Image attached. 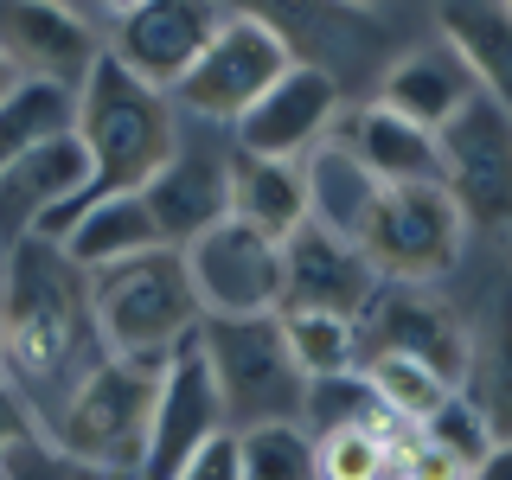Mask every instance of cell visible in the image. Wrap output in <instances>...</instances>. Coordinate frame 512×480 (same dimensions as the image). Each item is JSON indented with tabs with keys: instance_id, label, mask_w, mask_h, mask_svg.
I'll return each instance as SVG.
<instances>
[{
	"instance_id": "1",
	"label": "cell",
	"mask_w": 512,
	"mask_h": 480,
	"mask_svg": "<svg viewBox=\"0 0 512 480\" xmlns=\"http://www.w3.org/2000/svg\"><path fill=\"white\" fill-rule=\"evenodd\" d=\"M71 135H77V148L90 160V186H84V199L71 205L64 231H71L77 212H90L96 199H128V192H141L173 160V148H180V135H173V103L160 90L135 84V77H128L122 64H109V58H96L90 77L77 84Z\"/></svg>"
},
{
	"instance_id": "2",
	"label": "cell",
	"mask_w": 512,
	"mask_h": 480,
	"mask_svg": "<svg viewBox=\"0 0 512 480\" xmlns=\"http://www.w3.org/2000/svg\"><path fill=\"white\" fill-rule=\"evenodd\" d=\"M84 295H90V314H96L109 359H122V365L160 372V359L199 333V301L186 288L180 250H148L116 269H96V276H84Z\"/></svg>"
},
{
	"instance_id": "3",
	"label": "cell",
	"mask_w": 512,
	"mask_h": 480,
	"mask_svg": "<svg viewBox=\"0 0 512 480\" xmlns=\"http://www.w3.org/2000/svg\"><path fill=\"white\" fill-rule=\"evenodd\" d=\"M77 308H84V276L64 263L58 244L20 237L7 244V276H0V340H7V372L26 384H45L64 372L77 346Z\"/></svg>"
},
{
	"instance_id": "4",
	"label": "cell",
	"mask_w": 512,
	"mask_h": 480,
	"mask_svg": "<svg viewBox=\"0 0 512 480\" xmlns=\"http://www.w3.org/2000/svg\"><path fill=\"white\" fill-rule=\"evenodd\" d=\"M199 352H205V372H212L224 429L244 436V429L263 423H301L308 410V378L301 365L288 359L276 314L263 320H199Z\"/></svg>"
},
{
	"instance_id": "5",
	"label": "cell",
	"mask_w": 512,
	"mask_h": 480,
	"mask_svg": "<svg viewBox=\"0 0 512 480\" xmlns=\"http://www.w3.org/2000/svg\"><path fill=\"white\" fill-rule=\"evenodd\" d=\"M295 64V52H288L282 26L263 20V13H244V7H224L218 32L205 39V52L192 58V71L173 84L167 103H186L192 116L205 122H244L250 103L263 96L276 77Z\"/></svg>"
},
{
	"instance_id": "6",
	"label": "cell",
	"mask_w": 512,
	"mask_h": 480,
	"mask_svg": "<svg viewBox=\"0 0 512 480\" xmlns=\"http://www.w3.org/2000/svg\"><path fill=\"white\" fill-rule=\"evenodd\" d=\"M352 250L372 263L378 282L423 288V282H436L461 263L468 224H461V212L448 205L442 186H384Z\"/></svg>"
},
{
	"instance_id": "7",
	"label": "cell",
	"mask_w": 512,
	"mask_h": 480,
	"mask_svg": "<svg viewBox=\"0 0 512 480\" xmlns=\"http://www.w3.org/2000/svg\"><path fill=\"white\" fill-rule=\"evenodd\" d=\"M148 404H154V372L148 365L103 359L71 404L58 416V448L90 474H135L141 468V436H148Z\"/></svg>"
},
{
	"instance_id": "8",
	"label": "cell",
	"mask_w": 512,
	"mask_h": 480,
	"mask_svg": "<svg viewBox=\"0 0 512 480\" xmlns=\"http://www.w3.org/2000/svg\"><path fill=\"white\" fill-rule=\"evenodd\" d=\"M436 160H442V192L461 212L468 231H506L512 218V122L506 103L474 90L461 116L436 128Z\"/></svg>"
},
{
	"instance_id": "9",
	"label": "cell",
	"mask_w": 512,
	"mask_h": 480,
	"mask_svg": "<svg viewBox=\"0 0 512 480\" xmlns=\"http://www.w3.org/2000/svg\"><path fill=\"white\" fill-rule=\"evenodd\" d=\"M186 288L199 301V320H263L282 308V250L256 237L250 224L218 218L180 250Z\"/></svg>"
},
{
	"instance_id": "10",
	"label": "cell",
	"mask_w": 512,
	"mask_h": 480,
	"mask_svg": "<svg viewBox=\"0 0 512 480\" xmlns=\"http://www.w3.org/2000/svg\"><path fill=\"white\" fill-rule=\"evenodd\" d=\"M212 436H231V429H224V410H218L199 340H186L154 372V404H148V436H141L135 480H173Z\"/></svg>"
},
{
	"instance_id": "11",
	"label": "cell",
	"mask_w": 512,
	"mask_h": 480,
	"mask_svg": "<svg viewBox=\"0 0 512 480\" xmlns=\"http://www.w3.org/2000/svg\"><path fill=\"white\" fill-rule=\"evenodd\" d=\"M352 346H359V359L429 365L442 384L468 378V333H461V320L448 314L442 301H429L423 288L378 282V295L365 301L359 320H352Z\"/></svg>"
},
{
	"instance_id": "12",
	"label": "cell",
	"mask_w": 512,
	"mask_h": 480,
	"mask_svg": "<svg viewBox=\"0 0 512 480\" xmlns=\"http://www.w3.org/2000/svg\"><path fill=\"white\" fill-rule=\"evenodd\" d=\"M224 7H199V0H141V7L109 13V64H122L135 84L173 96V84L192 71L205 39L218 32Z\"/></svg>"
},
{
	"instance_id": "13",
	"label": "cell",
	"mask_w": 512,
	"mask_h": 480,
	"mask_svg": "<svg viewBox=\"0 0 512 480\" xmlns=\"http://www.w3.org/2000/svg\"><path fill=\"white\" fill-rule=\"evenodd\" d=\"M333 116H340V84L320 64H288L237 122V154L301 167L320 141H333Z\"/></svg>"
},
{
	"instance_id": "14",
	"label": "cell",
	"mask_w": 512,
	"mask_h": 480,
	"mask_svg": "<svg viewBox=\"0 0 512 480\" xmlns=\"http://www.w3.org/2000/svg\"><path fill=\"white\" fill-rule=\"evenodd\" d=\"M103 58L90 13L52 7V0H13L0 7V64L26 84H58L77 90L90 77V64Z\"/></svg>"
},
{
	"instance_id": "15",
	"label": "cell",
	"mask_w": 512,
	"mask_h": 480,
	"mask_svg": "<svg viewBox=\"0 0 512 480\" xmlns=\"http://www.w3.org/2000/svg\"><path fill=\"white\" fill-rule=\"evenodd\" d=\"M84 186H90V160L77 148V135H58L45 148L20 154L13 167H0V244H20V237L58 244Z\"/></svg>"
},
{
	"instance_id": "16",
	"label": "cell",
	"mask_w": 512,
	"mask_h": 480,
	"mask_svg": "<svg viewBox=\"0 0 512 480\" xmlns=\"http://www.w3.org/2000/svg\"><path fill=\"white\" fill-rule=\"evenodd\" d=\"M282 308L276 314H327L359 320L365 301L378 295V276L346 237H327L320 224H295L282 237Z\"/></svg>"
},
{
	"instance_id": "17",
	"label": "cell",
	"mask_w": 512,
	"mask_h": 480,
	"mask_svg": "<svg viewBox=\"0 0 512 480\" xmlns=\"http://www.w3.org/2000/svg\"><path fill=\"white\" fill-rule=\"evenodd\" d=\"M135 199H141V212L154 218L160 244H167V250H186L199 231H212V224L224 218V154L173 148V160L135 192Z\"/></svg>"
},
{
	"instance_id": "18",
	"label": "cell",
	"mask_w": 512,
	"mask_h": 480,
	"mask_svg": "<svg viewBox=\"0 0 512 480\" xmlns=\"http://www.w3.org/2000/svg\"><path fill=\"white\" fill-rule=\"evenodd\" d=\"M468 96H474V77L436 45V52H410V58H397L391 71H384L378 109L397 116V122H410V128H423V135H436V128H448L461 116Z\"/></svg>"
},
{
	"instance_id": "19",
	"label": "cell",
	"mask_w": 512,
	"mask_h": 480,
	"mask_svg": "<svg viewBox=\"0 0 512 480\" xmlns=\"http://www.w3.org/2000/svg\"><path fill=\"white\" fill-rule=\"evenodd\" d=\"M224 218H237V224H250L256 237L282 244L295 224H308L301 167H282V160H250V154H224Z\"/></svg>"
},
{
	"instance_id": "20",
	"label": "cell",
	"mask_w": 512,
	"mask_h": 480,
	"mask_svg": "<svg viewBox=\"0 0 512 480\" xmlns=\"http://www.w3.org/2000/svg\"><path fill=\"white\" fill-rule=\"evenodd\" d=\"M340 148L372 173L378 186H436L442 180V160H436V135L423 128L384 116V109H359L346 128H340Z\"/></svg>"
},
{
	"instance_id": "21",
	"label": "cell",
	"mask_w": 512,
	"mask_h": 480,
	"mask_svg": "<svg viewBox=\"0 0 512 480\" xmlns=\"http://www.w3.org/2000/svg\"><path fill=\"white\" fill-rule=\"evenodd\" d=\"M378 192H384V186L340 148V141H320V148L301 160V199H308V224H320L327 237L359 244V231H365V218H372Z\"/></svg>"
},
{
	"instance_id": "22",
	"label": "cell",
	"mask_w": 512,
	"mask_h": 480,
	"mask_svg": "<svg viewBox=\"0 0 512 480\" xmlns=\"http://www.w3.org/2000/svg\"><path fill=\"white\" fill-rule=\"evenodd\" d=\"M58 250L77 276H96V269H116L128 256H148V250H167V244H160L154 218L141 212V199L128 192V199H96L90 212H77V224L58 237Z\"/></svg>"
},
{
	"instance_id": "23",
	"label": "cell",
	"mask_w": 512,
	"mask_h": 480,
	"mask_svg": "<svg viewBox=\"0 0 512 480\" xmlns=\"http://www.w3.org/2000/svg\"><path fill=\"white\" fill-rule=\"evenodd\" d=\"M442 52L474 77V90H487L493 103H506L512 84V7H442Z\"/></svg>"
},
{
	"instance_id": "24",
	"label": "cell",
	"mask_w": 512,
	"mask_h": 480,
	"mask_svg": "<svg viewBox=\"0 0 512 480\" xmlns=\"http://www.w3.org/2000/svg\"><path fill=\"white\" fill-rule=\"evenodd\" d=\"M404 429L384 410L359 416V423H340L327 436H314V480H391L397 455H404Z\"/></svg>"
},
{
	"instance_id": "25",
	"label": "cell",
	"mask_w": 512,
	"mask_h": 480,
	"mask_svg": "<svg viewBox=\"0 0 512 480\" xmlns=\"http://www.w3.org/2000/svg\"><path fill=\"white\" fill-rule=\"evenodd\" d=\"M77 122V90H58V84H13L0 96V167H13L20 154L45 148V141L71 135Z\"/></svg>"
},
{
	"instance_id": "26",
	"label": "cell",
	"mask_w": 512,
	"mask_h": 480,
	"mask_svg": "<svg viewBox=\"0 0 512 480\" xmlns=\"http://www.w3.org/2000/svg\"><path fill=\"white\" fill-rule=\"evenodd\" d=\"M359 384L391 423H429L455 397V384H442L429 365H410V359H359Z\"/></svg>"
},
{
	"instance_id": "27",
	"label": "cell",
	"mask_w": 512,
	"mask_h": 480,
	"mask_svg": "<svg viewBox=\"0 0 512 480\" xmlns=\"http://www.w3.org/2000/svg\"><path fill=\"white\" fill-rule=\"evenodd\" d=\"M288 359L301 365V378H352L359 372V346H352V320H327V314H276Z\"/></svg>"
},
{
	"instance_id": "28",
	"label": "cell",
	"mask_w": 512,
	"mask_h": 480,
	"mask_svg": "<svg viewBox=\"0 0 512 480\" xmlns=\"http://www.w3.org/2000/svg\"><path fill=\"white\" fill-rule=\"evenodd\" d=\"M237 442V480H314V436L301 423H263Z\"/></svg>"
},
{
	"instance_id": "29",
	"label": "cell",
	"mask_w": 512,
	"mask_h": 480,
	"mask_svg": "<svg viewBox=\"0 0 512 480\" xmlns=\"http://www.w3.org/2000/svg\"><path fill=\"white\" fill-rule=\"evenodd\" d=\"M416 429H423V442L436 448L442 461H455L461 474H468L474 461L487 455V448H500V436H493V429H487V416H480V410H474V404H468V397H461V391L448 397V404H442L436 416H429V423H416Z\"/></svg>"
},
{
	"instance_id": "30",
	"label": "cell",
	"mask_w": 512,
	"mask_h": 480,
	"mask_svg": "<svg viewBox=\"0 0 512 480\" xmlns=\"http://www.w3.org/2000/svg\"><path fill=\"white\" fill-rule=\"evenodd\" d=\"M173 480H237V442L231 436H212Z\"/></svg>"
},
{
	"instance_id": "31",
	"label": "cell",
	"mask_w": 512,
	"mask_h": 480,
	"mask_svg": "<svg viewBox=\"0 0 512 480\" xmlns=\"http://www.w3.org/2000/svg\"><path fill=\"white\" fill-rule=\"evenodd\" d=\"M20 442H32V416H26L20 397L0 384V455H7V448H20Z\"/></svg>"
},
{
	"instance_id": "32",
	"label": "cell",
	"mask_w": 512,
	"mask_h": 480,
	"mask_svg": "<svg viewBox=\"0 0 512 480\" xmlns=\"http://www.w3.org/2000/svg\"><path fill=\"white\" fill-rule=\"evenodd\" d=\"M461 480H512V448H506V442H500V448H487V455H480Z\"/></svg>"
},
{
	"instance_id": "33",
	"label": "cell",
	"mask_w": 512,
	"mask_h": 480,
	"mask_svg": "<svg viewBox=\"0 0 512 480\" xmlns=\"http://www.w3.org/2000/svg\"><path fill=\"white\" fill-rule=\"evenodd\" d=\"M13 84H20V77H13V71H7V64H0V96H7Z\"/></svg>"
},
{
	"instance_id": "34",
	"label": "cell",
	"mask_w": 512,
	"mask_h": 480,
	"mask_svg": "<svg viewBox=\"0 0 512 480\" xmlns=\"http://www.w3.org/2000/svg\"><path fill=\"white\" fill-rule=\"evenodd\" d=\"M52 480H58V468H52ZM77 480H122V474H90V468H84V474H77Z\"/></svg>"
},
{
	"instance_id": "35",
	"label": "cell",
	"mask_w": 512,
	"mask_h": 480,
	"mask_svg": "<svg viewBox=\"0 0 512 480\" xmlns=\"http://www.w3.org/2000/svg\"><path fill=\"white\" fill-rule=\"evenodd\" d=\"M0 276H7V244H0Z\"/></svg>"
},
{
	"instance_id": "36",
	"label": "cell",
	"mask_w": 512,
	"mask_h": 480,
	"mask_svg": "<svg viewBox=\"0 0 512 480\" xmlns=\"http://www.w3.org/2000/svg\"><path fill=\"white\" fill-rule=\"evenodd\" d=\"M0 365H7V340H0Z\"/></svg>"
}]
</instances>
